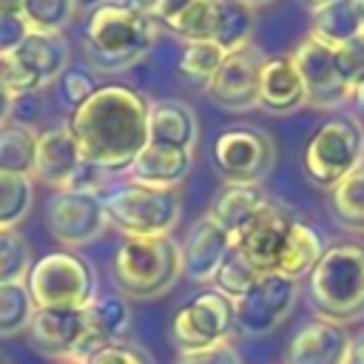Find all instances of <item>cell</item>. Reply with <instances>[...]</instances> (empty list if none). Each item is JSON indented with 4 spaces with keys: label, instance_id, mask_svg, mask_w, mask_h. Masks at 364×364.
Here are the masks:
<instances>
[{
    "label": "cell",
    "instance_id": "6da1fadb",
    "mask_svg": "<svg viewBox=\"0 0 364 364\" xmlns=\"http://www.w3.org/2000/svg\"><path fill=\"white\" fill-rule=\"evenodd\" d=\"M148 100L131 85H97L68 117L82 162L105 173H122L148 145Z\"/></svg>",
    "mask_w": 364,
    "mask_h": 364
},
{
    "label": "cell",
    "instance_id": "7a4b0ae2",
    "mask_svg": "<svg viewBox=\"0 0 364 364\" xmlns=\"http://www.w3.org/2000/svg\"><path fill=\"white\" fill-rule=\"evenodd\" d=\"M159 23L122 0H105L85 20V54L100 71H122L136 63L156 40Z\"/></svg>",
    "mask_w": 364,
    "mask_h": 364
},
{
    "label": "cell",
    "instance_id": "3957f363",
    "mask_svg": "<svg viewBox=\"0 0 364 364\" xmlns=\"http://www.w3.org/2000/svg\"><path fill=\"white\" fill-rule=\"evenodd\" d=\"M307 293L321 318L355 321L364 316V245L336 242L307 276Z\"/></svg>",
    "mask_w": 364,
    "mask_h": 364
},
{
    "label": "cell",
    "instance_id": "277c9868",
    "mask_svg": "<svg viewBox=\"0 0 364 364\" xmlns=\"http://www.w3.org/2000/svg\"><path fill=\"white\" fill-rule=\"evenodd\" d=\"M111 276L131 299L162 296L182 276V247L173 236H125L114 253Z\"/></svg>",
    "mask_w": 364,
    "mask_h": 364
},
{
    "label": "cell",
    "instance_id": "5b68a950",
    "mask_svg": "<svg viewBox=\"0 0 364 364\" xmlns=\"http://www.w3.org/2000/svg\"><path fill=\"white\" fill-rule=\"evenodd\" d=\"M108 225L125 236H171L182 219V199L176 188H151L125 182L102 196Z\"/></svg>",
    "mask_w": 364,
    "mask_h": 364
},
{
    "label": "cell",
    "instance_id": "8992f818",
    "mask_svg": "<svg viewBox=\"0 0 364 364\" xmlns=\"http://www.w3.org/2000/svg\"><path fill=\"white\" fill-rule=\"evenodd\" d=\"M37 310H85L97 299V273L74 250L40 256L26 279Z\"/></svg>",
    "mask_w": 364,
    "mask_h": 364
},
{
    "label": "cell",
    "instance_id": "52a82bcc",
    "mask_svg": "<svg viewBox=\"0 0 364 364\" xmlns=\"http://www.w3.org/2000/svg\"><path fill=\"white\" fill-rule=\"evenodd\" d=\"M364 165V134L358 122L347 117L324 119L307 139L301 168L307 179L324 191H333L344 176Z\"/></svg>",
    "mask_w": 364,
    "mask_h": 364
},
{
    "label": "cell",
    "instance_id": "ba28073f",
    "mask_svg": "<svg viewBox=\"0 0 364 364\" xmlns=\"http://www.w3.org/2000/svg\"><path fill=\"white\" fill-rule=\"evenodd\" d=\"M233 330H236L233 301L213 287L196 293L171 318V341L179 350V355L230 341Z\"/></svg>",
    "mask_w": 364,
    "mask_h": 364
},
{
    "label": "cell",
    "instance_id": "9c48e42d",
    "mask_svg": "<svg viewBox=\"0 0 364 364\" xmlns=\"http://www.w3.org/2000/svg\"><path fill=\"white\" fill-rule=\"evenodd\" d=\"M276 162L273 139L253 125H233L213 139V165L228 185H259Z\"/></svg>",
    "mask_w": 364,
    "mask_h": 364
},
{
    "label": "cell",
    "instance_id": "30bf717a",
    "mask_svg": "<svg viewBox=\"0 0 364 364\" xmlns=\"http://www.w3.org/2000/svg\"><path fill=\"white\" fill-rule=\"evenodd\" d=\"M290 60L301 77L307 105L321 108V111H333V108H341L344 102L353 100V88L347 85V80L341 77V68L336 63V48H330V46H324L307 34L296 46Z\"/></svg>",
    "mask_w": 364,
    "mask_h": 364
},
{
    "label": "cell",
    "instance_id": "8fae6325",
    "mask_svg": "<svg viewBox=\"0 0 364 364\" xmlns=\"http://www.w3.org/2000/svg\"><path fill=\"white\" fill-rule=\"evenodd\" d=\"M299 299V282L284 279L279 273H262L256 284L233 301L236 330L245 336H267L273 333L293 310Z\"/></svg>",
    "mask_w": 364,
    "mask_h": 364
},
{
    "label": "cell",
    "instance_id": "7c38bea8",
    "mask_svg": "<svg viewBox=\"0 0 364 364\" xmlns=\"http://www.w3.org/2000/svg\"><path fill=\"white\" fill-rule=\"evenodd\" d=\"M46 222L51 236L60 245H65V250L97 242L108 228L102 199L97 193H77V191H57L48 199Z\"/></svg>",
    "mask_w": 364,
    "mask_h": 364
},
{
    "label": "cell",
    "instance_id": "4fadbf2b",
    "mask_svg": "<svg viewBox=\"0 0 364 364\" xmlns=\"http://www.w3.org/2000/svg\"><path fill=\"white\" fill-rule=\"evenodd\" d=\"M264 57L259 48L247 46L239 51L225 54L219 71L213 74L210 85L205 88L208 97L230 111H247L259 105V71H262Z\"/></svg>",
    "mask_w": 364,
    "mask_h": 364
},
{
    "label": "cell",
    "instance_id": "5bb4252c",
    "mask_svg": "<svg viewBox=\"0 0 364 364\" xmlns=\"http://www.w3.org/2000/svg\"><path fill=\"white\" fill-rule=\"evenodd\" d=\"M293 216L273 199L264 202V208L245 225V230L230 242L233 250H239L259 273H276L279 253L284 247L287 230Z\"/></svg>",
    "mask_w": 364,
    "mask_h": 364
},
{
    "label": "cell",
    "instance_id": "9a60e30c",
    "mask_svg": "<svg viewBox=\"0 0 364 364\" xmlns=\"http://www.w3.org/2000/svg\"><path fill=\"white\" fill-rule=\"evenodd\" d=\"M353 336L330 318H307L293 333L284 350V364H347Z\"/></svg>",
    "mask_w": 364,
    "mask_h": 364
},
{
    "label": "cell",
    "instance_id": "2e32d148",
    "mask_svg": "<svg viewBox=\"0 0 364 364\" xmlns=\"http://www.w3.org/2000/svg\"><path fill=\"white\" fill-rule=\"evenodd\" d=\"M80 165H82V156H80V148L74 142L68 122L37 131V154H34L31 179H37L54 191H68Z\"/></svg>",
    "mask_w": 364,
    "mask_h": 364
},
{
    "label": "cell",
    "instance_id": "e0dca14e",
    "mask_svg": "<svg viewBox=\"0 0 364 364\" xmlns=\"http://www.w3.org/2000/svg\"><path fill=\"white\" fill-rule=\"evenodd\" d=\"M82 318H85V333H82L80 355H77L80 364H85L97 350L128 338V330H131V304L119 293H102V296H97L82 310Z\"/></svg>",
    "mask_w": 364,
    "mask_h": 364
},
{
    "label": "cell",
    "instance_id": "ac0fdd59",
    "mask_svg": "<svg viewBox=\"0 0 364 364\" xmlns=\"http://www.w3.org/2000/svg\"><path fill=\"white\" fill-rule=\"evenodd\" d=\"M26 333L37 353L48 358H63L68 364V361H77L80 355L85 318H82V310H37Z\"/></svg>",
    "mask_w": 364,
    "mask_h": 364
},
{
    "label": "cell",
    "instance_id": "d6986e66",
    "mask_svg": "<svg viewBox=\"0 0 364 364\" xmlns=\"http://www.w3.org/2000/svg\"><path fill=\"white\" fill-rule=\"evenodd\" d=\"M182 247V276H188L191 282L208 284L213 282L216 270L222 267V262L230 253V236L205 213L202 219L193 222V228L188 230Z\"/></svg>",
    "mask_w": 364,
    "mask_h": 364
},
{
    "label": "cell",
    "instance_id": "ffe728a7",
    "mask_svg": "<svg viewBox=\"0 0 364 364\" xmlns=\"http://www.w3.org/2000/svg\"><path fill=\"white\" fill-rule=\"evenodd\" d=\"M259 105L270 114H293L307 105L301 77L290 60V54L264 57L259 71Z\"/></svg>",
    "mask_w": 364,
    "mask_h": 364
},
{
    "label": "cell",
    "instance_id": "44dd1931",
    "mask_svg": "<svg viewBox=\"0 0 364 364\" xmlns=\"http://www.w3.org/2000/svg\"><path fill=\"white\" fill-rule=\"evenodd\" d=\"M199 139V119L188 102L159 100L148 105V142L193 151Z\"/></svg>",
    "mask_w": 364,
    "mask_h": 364
},
{
    "label": "cell",
    "instance_id": "7402d4cb",
    "mask_svg": "<svg viewBox=\"0 0 364 364\" xmlns=\"http://www.w3.org/2000/svg\"><path fill=\"white\" fill-rule=\"evenodd\" d=\"M191 168H193V151H179V148L148 142L125 173L131 176L128 182H139L151 188H176L185 182Z\"/></svg>",
    "mask_w": 364,
    "mask_h": 364
},
{
    "label": "cell",
    "instance_id": "603a6c76",
    "mask_svg": "<svg viewBox=\"0 0 364 364\" xmlns=\"http://www.w3.org/2000/svg\"><path fill=\"white\" fill-rule=\"evenodd\" d=\"M324 250H327V242H324L321 230L304 219H293L287 239H284V247H282L279 262H276V273L299 282L301 276H310V270L318 264Z\"/></svg>",
    "mask_w": 364,
    "mask_h": 364
},
{
    "label": "cell",
    "instance_id": "cb8c5ba5",
    "mask_svg": "<svg viewBox=\"0 0 364 364\" xmlns=\"http://www.w3.org/2000/svg\"><path fill=\"white\" fill-rule=\"evenodd\" d=\"M151 14L159 28H168L185 43L208 40L213 23V0H154Z\"/></svg>",
    "mask_w": 364,
    "mask_h": 364
},
{
    "label": "cell",
    "instance_id": "d4e9b609",
    "mask_svg": "<svg viewBox=\"0 0 364 364\" xmlns=\"http://www.w3.org/2000/svg\"><path fill=\"white\" fill-rule=\"evenodd\" d=\"M267 196L259 191V185H225L210 208H208V216L230 236V242L245 230V225L264 208Z\"/></svg>",
    "mask_w": 364,
    "mask_h": 364
},
{
    "label": "cell",
    "instance_id": "484cf974",
    "mask_svg": "<svg viewBox=\"0 0 364 364\" xmlns=\"http://www.w3.org/2000/svg\"><path fill=\"white\" fill-rule=\"evenodd\" d=\"M253 37V9L242 0H213V23L210 43H216L225 54L247 48Z\"/></svg>",
    "mask_w": 364,
    "mask_h": 364
},
{
    "label": "cell",
    "instance_id": "4316f807",
    "mask_svg": "<svg viewBox=\"0 0 364 364\" xmlns=\"http://www.w3.org/2000/svg\"><path fill=\"white\" fill-rule=\"evenodd\" d=\"M361 28L358 11H355V0H333L327 6H318L310 11V37H316L318 43L338 48L347 40H353Z\"/></svg>",
    "mask_w": 364,
    "mask_h": 364
},
{
    "label": "cell",
    "instance_id": "83f0119b",
    "mask_svg": "<svg viewBox=\"0 0 364 364\" xmlns=\"http://www.w3.org/2000/svg\"><path fill=\"white\" fill-rule=\"evenodd\" d=\"M17 54L23 57V63L40 77V82H51L57 80L65 68H68V48L60 40V34H46V31H31L23 46L17 48Z\"/></svg>",
    "mask_w": 364,
    "mask_h": 364
},
{
    "label": "cell",
    "instance_id": "f1b7e54d",
    "mask_svg": "<svg viewBox=\"0 0 364 364\" xmlns=\"http://www.w3.org/2000/svg\"><path fill=\"white\" fill-rule=\"evenodd\" d=\"M330 210L350 233H364V165L330 191Z\"/></svg>",
    "mask_w": 364,
    "mask_h": 364
},
{
    "label": "cell",
    "instance_id": "f546056e",
    "mask_svg": "<svg viewBox=\"0 0 364 364\" xmlns=\"http://www.w3.org/2000/svg\"><path fill=\"white\" fill-rule=\"evenodd\" d=\"M37 154V131L28 125H3L0 128V171L31 176Z\"/></svg>",
    "mask_w": 364,
    "mask_h": 364
},
{
    "label": "cell",
    "instance_id": "4dcf8cb0",
    "mask_svg": "<svg viewBox=\"0 0 364 364\" xmlns=\"http://www.w3.org/2000/svg\"><path fill=\"white\" fill-rule=\"evenodd\" d=\"M225 51L210 40H191L179 57V77L193 88H208L213 74L219 71Z\"/></svg>",
    "mask_w": 364,
    "mask_h": 364
},
{
    "label": "cell",
    "instance_id": "1f68e13d",
    "mask_svg": "<svg viewBox=\"0 0 364 364\" xmlns=\"http://www.w3.org/2000/svg\"><path fill=\"white\" fill-rule=\"evenodd\" d=\"M34 202V179L0 171V230H14Z\"/></svg>",
    "mask_w": 364,
    "mask_h": 364
},
{
    "label": "cell",
    "instance_id": "d6a6232c",
    "mask_svg": "<svg viewBox=\"0 0 364 364\" xmlns=\"http://www.w3.org/2000/svg\"><path fill=\"white\" fill-rule=\"evenodd\" d=\"M37 307L26 284H0V338H11L28 330Z\"/></svg>",
    "mask_w": 364,
    "mask_h": 364
},
{
    "label": "cell",
    "instance_id": "836d02e7",
    "mask_svg": "<svg viewBox=\"0 0 364 364\" xmlns=\"http://www.w3.org/2000/svg\"><path fill=\"white\" fill-rule=\"evenodd\" d=\"M77 11V0H23V17L31 26V31L60 34Z\"/></svg>",
    "mask_w": 364,
    "mask_h": 364
},
{
    "label": "cell",
    "instance_id": "e575fe53",
    "mask_svg": "<svg viewBox=\"0 0 364 364\" xmlns=\"http://www.w3.org/2000/svg\"><path fill=\"white\" fill-rule=\"evenodd\" d=\"M262 273L239 253V250H233L230 247V253H228V259L222 262V267L216 270V276H213V290H219L222 296H228L230 301H236V299H242L253 284H256V279H259Z\"/></svg>",
    "mask_w": 364,
    "mask_h": 364
},
{
    "label": "cell",
    "instance_id": "d590c367",
    "mask_svg": "<svg viewBox=\"0 0 364 364\" xmlns=\"http://www.w3.org/2000/svg\"><path fill=\"white\" fill-rule=\"evenodd\" d=\"M31 250L17 230H0V284H26Z\"/></svg>",
    "mask_w": 364,
    "mask_h": 364
},
{
    "label": "cell",
    "instance_id": "8d00e7d4",
    "mask_svg": "<svg viewBox=\"0 0 364 364\" xmlns=\"http://www.w3.org/2000/svg\"><path fill=\"white\" fill-rule=\"evenodd\" d=\"M0 85L17 100V97H28L34 91L43 88L40 77L23 63V57L14 54H0Z\"/></svg>",
    "mask_w": 364,
    "mask_h": 364
},
{
    "label": "cell",
    "instance_id": "74e56055",
    "mask_svg": "<svg viewBox=\"0 0 364 364\" xmlns=\"http://www.w3.org/2000/svg\"><path fill=\"white\" fill-rule=\"evenodd\" d=\"M57 82H60V100H63V105H68L71 111H77V108L97 91V82H94V77H91L85 68H65V71L57 77Z\"/></svg>",
    "mask_w": 364,
    "mask_h": 364
},
{
    "label": "cell",
    "instance_id": "f35d334b",
    "mask_svg": "<svg viewBox=\"0 0 364 364\" xmlns=\"http://www.w3.org/2000/svg\"><path fill=\"white\" fill-rule=\"evenodd\" d=\"M336 63L341 68V77L355 91L364 82V31H358L353 40L336 48Z\"/></svg>",
    "mask_w": 364,
    "mask_h": 364
},
{
    "label": "cell",
    "instance_id": "ab89813d",
    "mask_svg": "<svg viewBox=\"0 0 364 364\" xmlns=\"http://www.w3.org/2000/svg\"><path fill=\"white\" fill-rule=\"evenodd\" d=\"M85 364H154V358L145 347L117 341V344H108V347L97 350Z\"/></svg>",
    "mask_w": 364,
    "mask_h": 364
},
{
    "label": "cell",
    "instance_id": "60d3db41",
    "mask_svg": "<svg viewBox=\"0 0 364 364\" xmlns=\"http://www.w3.org/2000/svg\"><path fill=\"white\" fill-rule=\"evenodd\" d=\"M28 34H31V26L20 11L0 14V54H14Z\"/></svg>",
    "mask_w": 364,
    "mask_h": 364
},
{
    "label": "cell",
    "instance_id": "b9f144b4",
    "mask_svg": "<svg viewBox=\"0 0 364 364\" xmlns=\"http://www.w3.org/2000/svg\"><path fill=\"white\" fill-rule=\"evenodd\" d=\"M173 364H245V361L230 341H222V344L199 350V353H185Z\"/></svg>",
    "mask_w": 364,
    "mask_h": 364
},
{
    "label": "cell",
    "instance_id": "7bdbcfd3",
    "mask_svg": "<svg viewBox=\"0 0 364 364\" xmlns=\"http://www.w3.org/2000/svg\"><path fill=\"white\" fill-rule=\"evenodd\" d=\"M11 111H14V97L0 85V128H3V125H9Z\"/></svg>",
    "mask_w": 364,
    "mask_h": 364
},
{
    "label": "cell",
    "instance_id": "ee69618b",
    "mask_svg": "<svg viewBox=\"0 0 364 364\" xmlns=\"http://www.w3.org/2000/svg\"><path fill=\"white\" fill-rule=\"evenodd\" d=\"M347 364H364V336L353 338V347H350V358Z\"/></svg>",
    "mask_w": 364,
    "mask_h": 364
},
{
    "label": "cell",
    "instance_id": "f6af8a7d",
    "mask_svg": "<svg viewBox=\"0 0 364 364\" xmlns=\"http://www.w3.org/2000/svg\"><path fill=\"white\" fill-rule=\"evenodd\" d=\"M6 11H23V0H0V14Z\"/></svg>",
    "mask_w": 364,
    "mask_h": 364
},
{
    "label": "cell",
    "instance_id": "bcb514c9",
    "mask_svg": "<svg viewBox=\"0 0 364 364\" xmlns=\"http://www.w3.org/2000/svg\"><path fill=\"white\" fill-rule=\"evenodd\" d=\"M353 100H355V105H358V108H361V114H364V82L353 91Z\"/></svg>",
    "mask_w": 364,
    "mask_h": 364
},
{
    "label": "cell",
    "instance_id": "7dc6e473",
    "mask_svg": "<svg viewBox=\"0 0 364 364\" xmlns=\"http://www.w3.org/2000/svg\"><path fill=\"white\" fill-rule=\"evenodd\" d=\"M301 3H304V6L313 11V9H318V6H327V3H333V0H301Z\"/></svg>",
    "mask_w": 364,
    "mask_h": 364
},
{
    "label": "cell",
    "instance_id": "c3c4849f",
    "mask_svg": "<svg viewBox=\"0 0 364 364\" xmlns=\"http://www.w3.org/2000/svg\"><path fill=\"white\" fill-rule=\"evenodd\" d=\"M355 11H358V20H361V28H364V0H355Z\"/></svg>",
    "mask_w": 364,
    "mask_h": 364
},
{
    "label": "cell",
    "instance_id": "681fc988",
    "mask_svg": "<svg viewBox=\"0 0 364 364\" xmlns=\"http://www.w3.org/2000/svg\"><path fill=\"white\" fill-rule=\"evenodd\" d=\"M242 3H247L253 9V6H262V3H270V0H242Z\"/></svg>",
    "mask_w": 364,
    "mask_h": 364
},
{
    "label": "cell",
    "instance_id": "f907efd6",
    "mask_svg": "<svg viewBox=\"0 0 364 364\" xmlns=\"http://www.w3.org/2000/svg\"><path fill=\"white\" fill-rule=\"evenodd\" d=\"M77 3H88V6H100V3H105V0H77Z\"/></svg>",
    "mask_w": 364,
    "mask_h": 364
},
{
    "label": "cell",
    "instance_id": "816d5d0a",
    "mask_svg": "<svg viewBox=\"0 0 364 364\" xmlns=\"http://www.w3.org/2000/svg\"><path fill=\"white\" fill-rule=\"evenodd\" d=\"M0 364H9V361H6V358H3V355H0Z\"/></svg>",
    "mask_w": 364,
    "mask_h": 364
},
{
    "label": "cell",
    "instance_id": "f5cc1de1",
    "mask_svg": "<svg viewBox=\"0 0 364 364\" xmlns=\"http://www.w3.org/2000/svg\"><path fill=\"white\" fill-rule=\"evenodd\" d=\"M68 364H77V361H68Z\"/></svg>",
    "mask_w": 364,
    "mask_h": 364
}]
</instances>
